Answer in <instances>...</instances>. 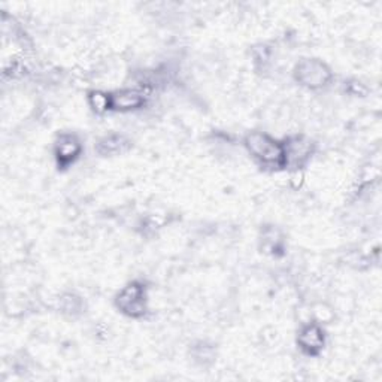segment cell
<instances>
[{"label":"cell","instance_id":"1","mask_svg":"<svg viewBox=\"0 0 382 382\" xmlns=\"http://www.w3.org/2000/svg\"><path fill=\"white\" fill-rule=\"evenodd\" d=\"M248 151L265 165L282 166L286 165V151L284 145L265 133H249L245 138Z\"/></svg>","mask_w":382,"mask_h":382},{"label":"cell","instance_id":"2","mask_svg":"<svg viewBox=\"0 0 382 382\" xmlns=\"http://www.w3.org/2000/svg\"><path fill=\"white\" fill-rule=\"evenodd\" d=\"M330 71L324 63L308 59L297 64L296 68V78L300 84L311 87V89H318V87L325 85L330 80Z\"/></svg>","mask_w":382,"mask_h":382},{"label":"cell","instance_id":"3","mask_svg":"<svg viewBox=\"0 0 382 382\" xmlns=\"http://www.w3.org/2000/svg\"><path fill=\"white\" fill-rule=\"evenodd\" d=\"M117 307L132 316L144 315L147 309L144 287L138 282L128 284L127 287L119 291L117 297Z\"/></svg>","mask_w":382,"mask_h":382},{"label":"cell","instance_id":"4","mask_svg":"<svg viewBox=\"0 0 382 382\" xmlns=\"http://www.w3.org/2000/svg\"><path fill=\"white\" fill-rule=\"evenodd\" d=\"M299 345L308 354H316L324 345V333L316 324L304 325L299 333Z\"/></svg>","mask_w":382,"mask_h":382},{"label":"cell","instance_id":"5","mask_svg":"<svg viewBox=\"0 0 382 382\" xmlns=\"http://www.w3.org/2000/svg\"><path fill=\"white\" fill-rule=\"evenodd\" d=\"M145 96L139 90H123L111 94V109L117 111H132L144 106Z\"/></svg>","mask_w":382,"mask_h":382},{"label":"cell","instance_id":"6","mask_svg":"<svg viewBox=\"0 0 382 382\" xmlns=\"http://www.w3.org/2000/svg\"><path fill=\"white\" fill-rule=\"evenodd\" d=\"M81 152L80 140L72 135H63L57 140L56 145V156L61 165H69Z\"/></svg>","mask_w":382,"mask_h":382},{"label":"cell","instance_id":"7","mask_svg":"<svg viewBox=\"0 0 382 382\" xmlns=\"http://www.w3.org/2000/svg\"><path fill=\"white\" fill-rule=\"evenodd\" d=\"M127 144L128 142L123 136L111 135L99 140V144H97V151L103 156H111V154H117V152H122L127 147Z\"/></svg>","mask_w":382,"mask_h":382},{"label":"cell","instance_id":"8","mask_svg":"<svg viewBox=\"0 0 382 382\" xmlns=\"http://www.w3.org/2000/svg\"><path fill=\"white\" fill-rule=\"evenodd\" d=\"M90 106L96 112H105L108 109H111V96L94 91L90 94Z\"/></svg>","mask_w":382,"mask_h":382},{"label":"cell","instance_id":"9","mask_svg":"<svg viewBox=\"0 0 382 382\" xmlns=\"http://www.w3.org/2000/svg\"><path fill=\"white\" fill-rule=\"evenodd\" d=\"M81 308V302L80 299H76L73 296H66L63 299V311L64 312H71V314H75L78 312Z\"/></svg>","mask_w":382,"mask_h":382}]
</instances>
